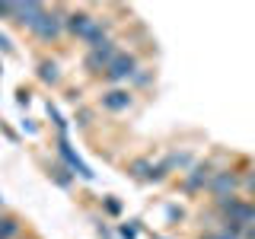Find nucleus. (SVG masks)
<instances>
[{
	"instance_id": "14",
	"label": "nucleus",
	"mask_w": 255,
	"mask_h": 239,
	"mask_svg": "<svg viewBox=\"0 0 255 239\" xmlns=\"http://www.w3.org/2000/svg\"><path fill=\"white\" fill-rule=\"evenodd\" d=\"M0 16H3V19H13V22H16V3H0Z\"/></svg>"
},
{
	"instance_id": "3",
	"label": "nucleus",
	"mask_w": 255,
	"mask_h": 239,
	"mask_svg": "<svg viewBox=\"0 0 255 239\" xmlns=\"http://www.w3.org/2000/svg\"><path fill=\"white\" fill-rule=\"evenodd\" d=\"M137 70H140L137 54H118V58L109 64V70L102 74V80H106V83H122V80H131Z\"/></svg>"
},
{
	"instance_id": "6",
	"label": "nucleus",
	"mask_w": 255,
	"mask_h": 239,
	"mask_svg": "<svg viewBox=\"0 0 255 239\" xmlns=\"http://www.w3.org/2000/svg\"><path fill=\"white\" fill-rule=\"evenodd\" d=\"M93 22H96V16L90 10H74V13H67V22H64V26H67L70 35H77L80 42H83V35L90 32Z\"/></svg>"
},
{
	"instance_id": "1",
	"label": "nucleus",
	"mask_w": 255,
	"mask_h": 239,
	"mask_svg": "<svg viewBox=\"0 0 255 239\" xmlns=\"http://www.w3.org/2000/svg\"><path fill=\"white\" fill-rule=\"evenodd\" d=\"M64 22H67V10H64V6H54V10H45L42 13V19L32 26V32H35L42 42H54V38L67 29Z\"/></svg>"
},
{
	"instance_id": "9",
	"label": "nucleus",
	"mask_w": 255,
	"mask_h": 239,
	"mask_svg": "<svg viewBox=\"0 0 255 239\" xmlns=\"http://www.w3.org/2000/svg\"><path fill=\"white\" fill-rule=\"evenodd\" d=\"M211 179H214V172H211V163H204V166H198V169H191L188 172V179H185V188L188 191H201L211 185Z\"/></svg>"
},
{
	"instance_id": "15",
	"label": "nucleus",
	"mask_w": 255,
	"mask_h": 239,
	"mask_svg": "<svg viewBox=\"0 0 255 239\" xmlns=\"http://www.w3.org/2000/svg\"><path fill=\"white\" fill-rule=\"evenodd\" d=\"M54 179H58V182H61L64 188L70 185V175H67V169H61V166H54Z\"/></svg>"
},
{
	"instance_id": "12",
	"label": "nucleus",
	"mask_w": 255,
	"mask_h": 239,
	"mask_svg": "<svg viewBox=\"0 0 255 239\" xmlns=\"http://www.w3.org/2000/svg\"><path fill=\"white\" fill-rule=\"evenodd\" d=\"M38 77H42L45 83H58V80H61L58 64H54V61H42V64H38Z\"/></svg>"
},
{
	"instance_id": "20",
	"label": "nucleus",
	"mask_w": 255,
	"mask_h": 239,
	"mask_svg": "<svg viewBox=\"0 0 255 239\" xmlns=\"http://www.w3.org/2000/svg\"><path fill=\"white\" fill-rule=\"evenodd\" d=\"M0 207H3V198H0Z\"/></svg>"
},
{
	"instance_id": "2",
	"label": "nucleus",
	"mask_w": 255,
	"mask_h": 239,
	"mask_svg": "<svg viewBox=\"0 0 255 239\" xmlns=\"http://www.w3.org/2000/svg\"><path fill=\"white\" fill-rule=\"evenodd\" d=\"M118 42L115 38H109L106 45H99V48H93V51H86V58H83V67L90 70V74H106L109 70V64L118 58Z\"/></svg>"
},
{
	"instance_id": "5",
	"label": "nucleus",
	"mask_w": 255,
	"mask_h": 239,
	"mask_svg": "<svg viewBox=\"0 0 255 239\" xmlns=\"http://www.w3.org/2000/svg\"><path fill=\"white\" fill-rule=\"evenodd\" d=\"M131 102H134L131 90H109V93H102L99 106L106 109V112H128V109H131Z\"/></svg>"
},
{
	"instance_id": "17",
	"label": "nucleus",
	"mask_w": 255,
	"mask_h": 239,
	"mask_svg": "<svg viewBox=\"0 0 255 239\" xmlns=\"http://www.w3.org/2000/svg\"><path fill=\"white\" fill-rule=\"evenodd\" d=\"M204 239H233V236H223V233H207Z\"/></svg>"
},
{
	"instance_id": "13",
	"label": "nucleus",
	"mask_w": 255,
	"mask_h": 239,
	"mask_svg": "<svg viewBox=\"0 0 255 239\" xmlns=\"http://www.w3.org/2000/svg\"><path fill=\"white\" fill-rule=\"evenodd\" d=\"M131 172L137 175V179H153V163H150V159H134Z\"/></svg>"
},
{
	"instance_id": "10",
	"label": "nucleus",
	"mask_w": 255,
	"mask_h": 239,
	"mask_svg": "<svg viewBox=\"0 0 255 239\" xmlns=\"http://www.w3.org/2000/svg\"><path fill=\"white\" fill-rule=\"evenodd\" d=\"M19 233H22V223L16 220V217H10V214L0 217V239H16Z\"/></svg>"
},
{
	"instance_id": "18",
	"label": "nucleus",
	"mask_w": 255,
	"mask_h": 239,
	"mask_svg": "<svg viewBox=\"0 0 255 239\" xmlns=\"http://www.w3.org/2000/svg\"><path fill=\"white\" fill-rule=\"evenodd\" d=\"M246 239H255V223H252L249 230H246Z\"/></svg>"
},
{
	"instance_id": "4",
	"label": "nucleus",
	"mask_w": 255,
	"mask_h": 239,
	"mask_svg": "<svg viewBox=\"0 0 255 239\" xmlns=\"http://www.w3.org/2000/svg\"><path fill=\"white\" fill-rule=\"evenodd\" d=\"M236 185H239V179L230 169H223V172H214V179H211V185H207V188H211V195L220 201V198H233Z\"/></svg>"
},
{
	"instance_id": "16",
	"label": "nucleus",
	"mask_w": 255,
	"mask_h": 239,
	"mask_svg": "<svg viewBox=\"0 0 255 239\" xmlns=\"http://www.w3.org/2000/svg\"><path fill=\"white\" fill-rule=\"evenodd\" d=\"M106 211H109V214H118V211H122V204H118L115 198H109V201H106Z\"/></svg>"
},
{
	"instance_id": "11",
	"label": "nucleus",
	"mask_w": 255,
	"mask_h": 239,
	"mask_svg": "<svg viewBox=\"0 0 255 239\" xmlns=\"http://www.w3.org/2000/svg\"><path fill=\"white\" fill-rule=\"evenodd\" d=\"M58 150H61V156H64V159H67V163H70V166H74V169H77L80 175H83V179H93V172H90V169H86V166H83V163H80V159H77L74 153H70V147H67V143H64V137H61V143H58Z\"/></svg>"
},
{
	"instance_id": "8",
	"label": "nucleus",
	"mask_w": 255,
	"mask_h": 239,
	"mask_svg": "<svg viewBox=\"0 0 255 239\" xmlns=\"http://www.w3.org/2000/svg\"><path fill=\"white\" fill-rule=\"evenodd\" d=\"M109 29H112V22L109 19H96L90 32L83 35V45H86V51H93V48H99V45H106L109 42Z\"/></svg>"
},
{
	"instance_id": "19",
	"label": "nucleus",
	"mask_w": 255,
	"mask_h": 239,
	"mask_svg": "<svg viewBox=\"0 0 255 239\" xmlns=\"http://www.w3.org/2000/svg\"><path fill=\"white\" fill-rule=\"evenodd\" d=\"M246 185H249V188L255 191V175H249V179H246Z\"/></svg>"
},
{
	"instance_id": "7",
	"label": "nucleus",
	"mask_w": 255,
	"mask_h": 239,
	"mask_svg": "<svg viewBox=\"0 0 255 239\" xmlns=\"http://www.w3.org/2000/svg\"><path fill=\"white\" fill-rule=\"evenodd\" d=\"M45 10H48L45 3H16V22H19V26H26V29L32 32V26L42 19Z\"/></svg>"
}]
</instances>
